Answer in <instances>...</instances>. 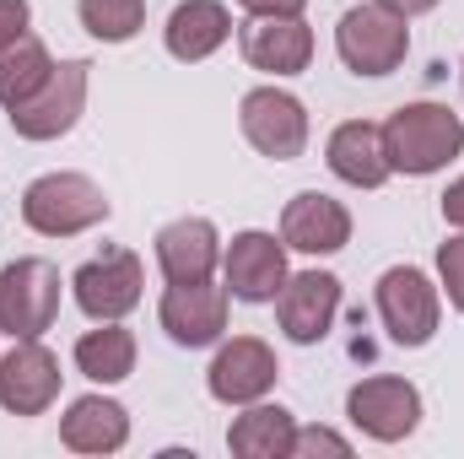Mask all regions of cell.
I'll list each match as a JSON object with an SVG mask.
<instances>
[{
    "instance_id": "obj_6",
    "label": "cell",
    "mask_w": 464,
    "mask_h": 459,
    "mask_svg": "<svg viewBox=\"0 0 464 459\" xmlns=\"http://www.w3.org/2000/svg\"><path fill=\"white\" fill-rule=\"evenodd\" d=\"M71 298H76V308H82L92 325H103V319H130V314L140 308V298H146V265H140V254L109 243L103 254H92L87 265L71 270Z\"/></svg>"
},
{
    "instance_id": "obj_19",
    "label": "cell",
    "mask_w": 464,
    "mask_h": 459,
    "mask_svg": "<svg viewBox=\"0 0 464 459\" xmlns=\"http://www.w3.org/2000/svg\"><path fill=\"white\" fill-rule=\"evenodd\" d=\"M60 444L71 454H119L130 444V411L114 395H82L60 416Z\"/></svg>"
},
{
    "instance_id": "obj_15",
    "label": "cell",
    "mask_w": 464,
    "mask_h": 459,
    "mask_svg": "<svg viewBox=\"0 0 464 459\" xmlns=\"http://www.w3.org/2000/svg\"><path fill=\"white\" fill-rule=\"evenodd\" d=\"M237 49L265 76H303L314 60V27L303 16H248L237 33Z\"/></svg>"
},
{
    "instance_id": "obj_2",
    "label": "cell",
    "mask_w": 464,
    "mask_h": 459,
    "mask_svg": "<svg viewBox=\"0 0 464 459\" xmlns=\"http://www.w3.org/2000/svg\"><path fill=\"white\" fill-rule=\"evenodd\" d=\"M109 217H114V206H109L103 184L87 179V173H76V168L38 173L22 190V222L38 238H82V232L103 228Z\"/></svg>"
},
{
    "instance_id": "obj_10",
    "label": "cell",
    "mask_w": 464,
    "mask_h": 459,
    "mask_svg": "<svg viewBox=\"0 0 464 459\" xmlns=\"http://www.w3.org/2000/svg\"><path fill=\"white\" fill-rule=\"evenodd\" d=\"M227 314H232V292L217 287V281H168V292L157 303V325L184 351L222 341L227 336Z\"/></svg>"
},
{
    "instance_id": "obj_9",
    "label": "cell",
    "mask_w": 464,
    "mask_h": 459,
    "mask_svg": "<svg viewBox=\"0 0 464 459\" xmlns=\"http://www.w3.org/2000/svg\"><path fill=\"white\" fill-rule=\"evenodd\" d=\"M237 124H243V141H248L259 157H270V162H297V157L308 151V135H314L303 98H292V93L276 87V82L243 93Z\"/></svg>"
},
{
    "instance_id": "obj_8",
    "label": "cell",
    "mask_w": 464,
    "mask_h": 459,
    "mask_svg": "<svg viewBox=\"0 0 464 459\" xmlns=\"http://www.w3.org/2000/svg\"><path fill=\"white\" fill-rule=\"evenodd\" d=\"M346 422L372 444H405L421 427V389L400 373H372L346 389Z\"/></svg>"
},
{
    "instance_id": "obj_14",
    "label": "cell",
    "mask_w": 464,
    "mask_h": 459,
    "mask_svg": "<svg viewBox=\"0 0 464 459\" xmlns=\"http://www.w3.org/2000/svg\"><path fill=\"white\" fill-rule=\"evenodd\" d=\"M60 356L38 341H16L0 356V411L5 416H44L60 400Z\"/></svg>"
},
{
    "instance_id": "obj_11",
    "label": "cell",
    "mask_w": 464,
    "mask_h": 459,
    "mask_svg": "<svg viewBox=\"0 0 464 459\" xmlns=\"http://www.w3.org/2000/svg\"><path fill=\"white\" fill-rule=\"evenodd\" d=\"M286 276H292V265H286V243L276 232L248 228L222 249V287L237 303H276Z\"/></svg>"
},
{
    "instance_id": "obj_21",
    "label": "cell",
    "mask_w": 464,
    "mask_h": 459,
    "mask_svg": "<svg viewBox=\"0 0 464 459\" xmlns=\"http://www.w3.org/2000/svg\"><path fill=\"white\" fill-rule=\"evenodd\" d=\"M292 438H297V416L270 400L243 405V416H232L227 427V449L237 459H292Z\"/></svg>"
},
{
    "instance_id": "obj_24",
    "label": "cell",
    "mask_w": 464,
    "mask_h": 459,
    "mask_svg": "<svg viewBox=\"0 0 464 459\" xmlns=\"http://www.w3.org/2000/svg\"><path fill=\"white\" fill-rule=\"evenodd\" d=\"M76 16L98 44H130L146 27V0H76Z\"/></svg>"
},
{
    "instance_id": "obj_27",
    "label": "cell",
    "mask_w": 464,
    "mask_h": 459,
    "mask_svg": "<svg viewBox=\"0 0 464 459\" xmlns=\"http://www.w3.org/2000/svg\"><path fill=\"white\" fill-rule=\"evenodd\" d=\"M27 22H33V5L27 0H0V49L16 44L27 33Z\"/></svg>"
},
{
    "instance_id": "obj_1",
    "label": "cell",
    "mask_w": 464,
    "mask_h": 459,
    "mask_svg": "<svg viewBox=\"0 0 464 459\" xmlns=\"http://www.w3.org/2000/svg\"><path fill=\"white\" fill-rule=\"evenodd\" d=\"M389 168L405 179H432L464 151V119L449 103H405L383 119Z\"/></svg>"
},
{
    "instance_id": "obj_4",
    "label": "cell",
    "mask_w": 464,
    "mask_h": 459,
    "mask_svg": "<svg viewBox=\"0 0 464 459\" xmlns=\"http://www.w3.org/2000/svg\"><path fill=\"white\" fill-rule=\"evenodd\" d=\"M372 308H378L389 341L405 351H421L443 325V292L421 265H389L372 287Z\"/></svg>"
},
{
    "instance_id": "obj_13",
    "label": "cell",
    "mask_w": 464,
    "mask_h": 459,
    "mask_svg": "<svg viewBox=\"0 0 464 459\" xmlns=\"http://www.w3.org/2000/svg\"><path fill=\"white\" fill-rule=\"evenodd\" d=\"M341 319V276L335 270H297L276 298V325L292 346H319Z\"/></svg>"
},
{
    "instance_id": "obj_18",
    "label": "cell",
    "mask_w": 464,
    "mask_h": 459,
    "mask_svg": "<svg viewBox=\"0 0 464 459\" xmlns=\"http://www.w3.org/2000/svg\"><path fill=\"white\" fill-rule=\"evenodd\" d=\"M324 162H330V173L341 184H351V190H383L394 179L389 151H383V124H372V119L335 124L330 141H324Z\"/></svg>"
},
{
    "instance_id": "obj_26",
    "label": "cell",
    "mask_w": 464,
    "mask_h": 459,
    "mask_svg": "<svg viewBox=\"0 0 464 459\" xmlns=\"http://www.w3.org/2000/svg\"><path fill=\"white\" fill-rule=\"evenodd\" d=\"M308 454L346 459L351 454V438H341L335 427H297V438H292V459H308Z\"/></svg>"
},
{
    "instance_id": "obj_29",
    "label": "cell",
    "mask_w": 464,
    "mask_h": 459,
    "mask_svg": "<svg viewBox=\"0 0 464 459\" xmlns=\"http://www.w3.org/2000/svg\"><path fill=\"white\" fill-rule=\"evenodd\" d=\"M443 222H449L454 232H464V173L443 190Z\"/></svg>"
},
{
    "instance_id": "obj_5",
    "label": "cell",
    "mask_w": 464,
    "mask_h": 459,
    "mask_svg": "<svg viewBox=\"0 0 464 459\" xmlns=\"http://www.w3.org/2000/svg\"><path fill=\"white\" fill-rule=\"evenodd\" d=\"M71 281H60V265L44 254H22L0 270V330L11 341H38L44 330H54L60 319V292Z\"/></svg>"
},
{
    "instance_id": "obj_12",
    "label": "cell",
    "mask_w": 464,
    "mask_h": 459,
    "mask_svg": "<svg viewBox=\"0 0 464 459\" xmlns=\"http://www.w3.org/2000/svg\"><path fill=\"white\" fill-rule=\"evenodd\" d=\"M281 378V362H276V346L259 341V336H232V341H217V356L206 367V389L211 400L222 405H254L276 389Z\"/></svg>"
},
{
    "instance_id": "obj_23",
    "label": "cell",
    "mask_w": 464,
    "mask_h": 459,
    "mask_svg": "<svg viewBox=\"0 0 464 459\" xmlns=\"http://www.w3.org/2000/svg\"><path fill=\"white\" fill-rule=\"evenodd\" d=\"M54 71V54L44 49V38L22 33L16 44L0 49V109H16L22 98H33Z\"/></svg>"
},
{
    "instance_id": "obj_25",
    "label": "cell",
    "mask_w": 464,
    "mask_h": 459,
    "mask_svg": "<svg viewBox=\"0 0 464 459\" xmlns=\"http://www.w3.org/2000/svg\"><path fill=\"white\" fill-rule=\"evenodd\" d=\"M438 292L449 298L454 314H464V232L438 243Z\"/></svg>"
},
{
    "instance_id": "obj_30",
    "label": "cell",
    "mask_w": 464,
    "mask_h": 459,
    "mask_svg": "<svg viewBox=\"0 0 464 459\" xmlns=\"http://www.w3.org/2000/svg\"><path fill=\"white\" fill-rule=\"evenodd\" d=\"M383 5H389V11H400L405 22H416V16H427V11H438L443 0H383Z\"/></svg>"
},
{
    "instance_id": "obj_17",
    "label": "cell",
    "mask_w": 464,
    "mask_h": 459,
    "mask_svg": "<svg viewBox=\"0 0 464 459\" xmlns=\"http://www.w3.org/2000/svg\"><path fill=\"white\" fill-rule=\"evenodd\" d=\"M281 243L297 249V254L330 259V254H341L351 243V211L335 195H324V190H303L281 211Z\"/></svg>"
},
{
    "instance_id": "obj_7",
    "label": "cell",
    "mask_w": 464,
    "mask_h": 459,
    "mask_svg": "<svg viewBox=\"0 0 464 459\" xmlns=\"http://www.w3.org/2000/svg\"><path fill=\"white\" fill-rule=\"evenodd\" d=\"M87 93H92V60H60L33 98H22L16 109H5L11 130L22 141H60V135H71L82 124Z\"/></svg>"
},
{
    "instance_id": "obj_31",
    "label": "cell",
    "mask_w": 464,
    "mask_h": 459,
    "mask_svg": "<svg viewBox=\"0 0 464 459\" xmlns=\"http://www.w3.org/2000/svg\"><path fill=\"white\" fill-rule=\"evenodd\" d=\"M459 76H464V65H459Z\"/></svg>"
},
{
    "instance_id": "obj_22",
    "label": "cell",
    "mask_w": 464,
    "mask_h": 459,
    "mask_svg": "<svg viewBox=\"0 0 464 459\" xmlns=\"http://www.w3.org/2000/svg\"><path fill=\"white\" fill-rule=\"evenodd\" d=\"M135 356H140V346H135V336H130V325H124V319H103L98 330H87L82 341L71 346L76 373H82V378H92L98 389L124 384V378L135 373Z\"/></svg>"
},
{
    "instance_id": "obj_3",
    "label": "cell",
    "mask_w": 464,
    "mask_h": 459,
    "mask_svg": "<svg viewBox=\"0 0 464 459\" xmlns=\"http://www.w3.org/2000/svg\"><path fill=\"white\" fill-rule=\"evenodd\" d=\"M335 54L351 76H389L411 54V22L383 0H362L335 22Z\"/></svg>"
},
{
    "instance_id": "obj_28",
    "label": "cell",
    "mask_w": 464,
    "mask_h": 459,
    "mask_svg": "<svg viewBox=\"0 0 464 459\" xmlns=\"http://www.w3.org/2000/svg\"><path fill=\"white\" fill-rule=\"evenodd\" d=\"M248 16H303L308 0H237Z\"/></svg>"
},
{
    "instance_id": "obj_20",
    "label": "cell",
    "mask_w": 464,
    "mask_h": 459,
    "mask_svg": "<svg viewBox=\"0 0 464 459\" xmlns=\"http://www.w3.org/2000/svg\"><path fill=\"white\" fill-rule=\"evenodd\" d=\"M227 38H232V11L222 0H179L168 11V27H162V44L179 65L211 60Z\"/></svg>"
},
{
    "instance_id": "obj_16",
    "label": "cell",
    "mask_w": 464,
    "mask_h": 459,
    "mask_svg": "<svg viewBox=\"0 0 464 459\" xmlns=\"http://www.w3.org/2000/svg\"><path fill=\"white\" fill-rule=\"evenodd\" d=\"M157 270L162 281H217L222 265V232L211 217H173L168 228H157Z\"/></svg>"
}]
</instances>
